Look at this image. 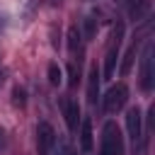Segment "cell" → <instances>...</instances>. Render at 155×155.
<instances>
[{"instance_id": "obj_1", "label": "cell", "mask_w": 155, "mask_h": 155, "mask_svg": "<svg viewBox=\"0 0 155 155\" xmlns=\"http://www.w3.org/2000/svg\"><path fill=\"white\" fill-rule=\"evenodd\" d=\"M121 41H124V22H121V19H116V22H114V27H111L109 44H107V56H104V80H109V78L114 75V68H116V58H119Z\"/></svg>"}, {"instance_id": "obj_2", "label": "cell", "mask_w": 155, "mask_h": 155, "mask_svg": "<svg viewBox=\"0 0 155 155\" xmlns=\"http://www.w3.org/2000/svg\"><path fill=\"white\" fill-rule=\"evenodd\" d=\"M99 155H124V136L114 121H107L102 128V145Z\"/></svg>"}, {"instance_id": "obj_3", "label": "cell", "mask_w": 155, "mask_h": 155, "mask_svg": "<svg viewBox=\"0 0 155 155\" xmlns=\"http://www.w3.org/2000/svg\"><path fill=\"white\" fill-rule=\"evenodd\" d=\"M155 87V44L148 41L140 58V90L150 92Z\"/></svg>"}, {"instance_id": "obj_4", "label": "cell", "mask_w": 155, "mask_h": 155, "mask_svg": "<svg viewBox=\"0 0 155 155\" xmlns=\"http://www.w3.org/2000/svg\"><path fill=\"white\" fill-rule=\"evenodd\" d=\"M126 102H128V87L124 85V82H119V85H114V87H109V92L104 94V111L107 114H119L124 107H126Z\"/></svg>"}, {"instance_id": "obj_5", "label": "cell", "mask_w": 155, "mask_h": 155, "mask_svg": "<svg viewBox=\"0 0 155 155\" xmlns=\"http://www.w3.org/2000/svg\"><path fill=\"white\" fill-rule=\"evenodd\" d=\"M36 148L39 155H51V150L56 148V131L48 121H41L36 126Z\"/></svg>"}, {"instance_id": "obj_6", "label": "cell", "mask_w": 155, "mask_h": 155, "mask_svg": "<svg viewBox=\"0 0 155 155\" xmlns=\"http://www.w3.org/2000/svg\"><path fill=\"white\" fill-rule=\"evenodd\" d=\"M61 111L65 116V126L70 133L78 131V121H80V104L78 99H70V97H61Z\"/></svg>"}, {"instance_id": "obj_7", "label": "cell", "mask_w": 155, "mask_h": 155, "mask_svg": "<svg viewBox=\"0 0 155 155\" xmlns=\"http://www.w3.org/2000/svg\"><path fill=\"white\" fill-rule=\"evenodd\" d=\"M143 116H140V109L138 107H131L128 111H126V131H128V138L133 140V143H138L140 138H143Z\"/></svg>"}, {"instance_id": "obj_8", "label": "cell", "mask_w": 155, "mask_h": 155, "mask_svg": "<svg viewBox=\"0 0 155 155\" xmlns=\"http://www.w3.org/2000/svg\"><path fill=\"white\" fill-rule=\"evenodd\" d=\"M153 10V2L150 0H126V12L133 22H143Z\"/></svg>"}, {"instance_id": "obj_9", "label": "cell", "mask_w": 155, "mask_h": 155, "mask_svg": "<svg viewBox=\"0 0 155 155\" xmlns=\"http://www.w3.org/2000/svg\"><path fill=\"white\" fill-rule=\"evenodd\" d=\"M94 148V136H92V119L85 116L82 126H80V150L82 153H92Z\"/></svg>"}, {"instance_id": "obj_10", "label": "cell", "mask_w": 155, "mask_h": 155, "mask_svg": "<svg viewBox=\"0 0 155 155\" xmlns=\"http://www.w3.org/2000/svg\"><path fill=\"white\" fill-rule=\"evenodd\" d=\"M99 78H102L99 68L92 65L90 68V75H87V102L90 104H97V97H99Z\"/></svg>"}, {"instance_id": "obj_11", "label": "cell", "mask_w": 155, "mask_h": 155, "mask_svg": "<svg viewBox=\"0 0 155 155\" xmlns=\"http://www.w3.org/2000/svg\"><path fill=\"white\" fill-rule=\"evenodd\" d=\"M68 51H70L73 56L82 51V31L78 29V24L68 27Z\"/></svg>"}, {"instance_id": "obj_12", "label": "cell", "mask_w": 155, "mask_h": 155, "mask_svg": "<svg viewBox=\"0 0 155 155\" xmlns=\"http://www.w3.org/2000/svg\"><path fill=\"white\" fill-rule=\"evenodd\" d=\"M136 48H138V41H136V36H133L131 46L126 48L124 63H121V68H119V73H121V75H128V73H131V65H133V58H136Z\"/></svg>"}, {"instance_id": "obj_13", "label": "cell", "mask_w": 155, "mask_h": 155, "mask_svg": "<svg viewBox=\"0 0 155 155\" xmlns=\"http://www.w3.org/2000/svg\"><path fill=\"white\" fill-rule=\"evenodd\" d=\"M82 36L90 41V39H94V34H97V29H99V19L94 17V15H87L85 19H82Z\"/></svg>"}, {"instance_id": "obj_14", "label": "cell", "mask_w": 155, "mask_h": 155, "mask_svg": "<svg viewBox=\"0 0 155 155\" xmlns=\"http://www.w3.org/2000/svg\"><path fill=\"white\" fill-rule=\"evenodd\" d=\"M48 82L53 87L61 85V68H58V63H48Z\"/></svg>"}, {"instance_id": "obj_15", "label": "cell", "mask_w": 155, "mask_h": 155, "mask_svg": "<svg viewBox=\"0 0 155 155\" xmlns=\"http://www.w3.org/2000/svg\"><path fill=\"white\" fill-rule=\"evenodd\" d=\"M12 104H15V107H24V104H27V92H24V87L17 85V87L12 90Z\"/></svg>"}, {"instance_id": "obj_16", "label": "cell", "mask_w": 155, "mask_h": 155, "mask_svg": "<svg viewBox=\"0 0 155 155\" xmlns=\"http://www.w3.org/2000/svg\"><path fill=\"white\" fill-rule=\"evenodd\" d=\"M80 80V68L75 63H68V87H75Z\"/></svg>"}, {"instance_id": "obj_17", "label": "cell", "mask_w": 155, "mask_h": 155, "mask_svg": "<svg viewBox=\"0 0 155 155\" xmlns=\"http://www.w3.org/2000/svg\"><path fill=\"white\" fill-rule=\"evenodd\" d=\"M58 155H75V150H73L68 143H63V145L58 148Z\"/></svg>"}, {"instance_id": "obj_18", "label": "cell", "mask_w": 155, "mask_h": 155, "mask_svg": "<svg viewBox=\"0 0 155 155\" xmlns=\"http://www.w3.org/2000/svg\"><path fill=\"white\" fill-rule=\"evenodd\" d=\"M7 145V136H5V128H0V150H5Z\"/></svg>"}, {"instance_id": "obj_19", "label": "cell", "mask_w": 155, "mask_h": 155, "mask_svg": "<svg viewBox=\"0 0 155 155\" xmlns=\"http://www.w3.org/2000/svg\"><path fill=\"white\" fill-rule=\"evenodd\" d=\"M5 27H7V15H2V12H0V34L5 31Z\"/></svg>"}, {"instance_id": "obj_20", "label": "cell", "mask_w": 155, "mask_h": 155, "mask_svg": "<svg viewBox=\"0 0 155 155\" xmlns=\"http://www.w3.org/2000/svg\"><path fill=\"white\" fill-rule=\"evenodd\" d=\"M5 78H7V70H5V68H0V87L5 85Z\"/></svg>"}, {"instance_id": "obj_21", "label": "cell", "mask_w": 155, "mask_h": 155, "mask_svg": "<svg viewBox=\"0 0 155 155\" xmlns=\"http://www.w3.org/2000/svg\"><path fill=\"white\" fill-rule=\"evenodd\" d=\"M61 2H63V0H48V5H53V7H56V5H61Z\"/></svg>"}]
</instances>
